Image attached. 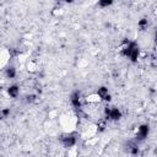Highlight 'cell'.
Instances as JSON below:
<instances>
[{"mask_svg":"<svg viewBox=\"0 0 157 157\" xmlns=\"http://www.w3.org/2000/svg\"><path fill=\"white\" fill-rule=\"evenodd\" d=\"M70 101H71V104H72L75 108H81V105H82V102H83V99L81 98V94H80V92H74V93L71 94V98H70Z\"/></svg>","mask_w":157,"mask_h":157,"instance_id":"3957f363","label":"cell"},{"mask_svg":"<svg viewBox=\"0 0 157 157\" xmlns=\"http://www.w3.org/2000/svg\"><path fill=\"white\" fill-rule=\"evenodd\" d=\"M7 93H9L10 97L15 98V97L18 96V93H20V88H18L17 86H15V85H13V86H10L9 90H7Z\"/></svg>","mask_w":157,"mask_h":157,"instance_id":"52a82bcc","label":"cell"},{"mask_svg":"<svg viewBox=\"0 0 157 157\" xmlns=\"http://www.w3.org/2000/svg\"><path fill=\"white\" fill-rule=\"evenodd\" d=\"M147 20L146 18H141L140 21H139V27L141 28V29H145V28H147Z\"/></svg>","mask_w":157,"mask_h":157,"instance_id":"9c48e42d","label":"cell"},{"mask_svg":"<svg viewBox=\"0 0 157 157\" xmlns=\"http://www.w3.org/2000/svg\"><path fill=\"white\" fill-rule=\"evenodd\" d=\"M110 4H112V1H110V0H103V1H99V6H102V7L109 6Z\"/></svg>","mask_w":157,"mask_h":157,"instance_id":"8fae6325","label":"cell"},{"mask_svg":"<svg viewBox=\"0 0 157 157\" xmlns=\"http://www.w3.org/2000/svg\"><path fill=\"white\" fill-rule=\"evenodd\" d=\"M61 142H63V145H64L65 147L70 148V147H74V146H75V144H76V137H75L74 135L69 134V135H65L64 137H61Z\"/></svg>","mask_w":157,"mask_h":157,"instance_id":"7a4b0ae2","label":"cell"},{"mask_svg":"<svg viewBox=\"0 0 157 157\" xmlns=\"http://www.w3.org/2000/svg\"><path fill=\"white\" fill-rule=\"evenodd\" d=\"M37 101V96L36 94H29V96H27V102L28 103H33V102H36Z\"/></svg>","mask_w":157,"mask_h":157,"instance_id":"30bf717a","label":"cell"},{"mask_svg":"<svg viewBox=\"0 0 157 157\" xmlns=\"http://www.w3.org/2000/svg\"><path fill=\"white\" fill-rule=\"evenodd\" d=\"M6 76L10 77V78H13L16 76V70H15L13 66H10V67L6 69Z\"/></svg>","mask_w":157,"mask_h":157,"instance_id":"ba28073f","label":"cell"},{"mask_svg":"<svg viewBox=\"0 0 157 157\" xmlns=\"http://www.w3.org/2000/svg\"><path fill=\"white\" fill-rule=\"evenodd\" d=\"M9 114H10V109H2L1 110V115L2 117H7Z\"/></svg>","mask_w":157,"mask_h":157,"instance_id":"7c38bea8","label":"cell"},{"mask_svg":"<svg viewBox=\"0 0 157 157\" xmlns=\"http://www.w3.org/2000/svg\"><path fill=\"white\" fill-rule=\"evenodd\" d=\"M10 58H11V54H10V52L7 49L0 50V67H4L9 63Z\"/></svg>","mask_w":157,"mask_h":157,"instance_id":"277c9868","label":"cell"},{"mask_svg":"<svg viewBox=\"0 0 157 157\" xmlns=\"http://www.w3.org/2000/svg\"><path fill=\"white\" fill-rule=\"evenodd\" d=\"M97 94L99 96L101 99H104V101H110V94L108 93V88L107 87H99L98 91H97Z\"/></svg>","mask_w":157,"mask_h":157,"instance_id":"5b68a950","label":"cell"},{"mask_svg":"<svg viewBox=\"0 0 157 157\" xmlns=\"http://www.w3.org/2000/svg\"><path fill=\"white\" fill-rule=\"evenodd\" d=\"M104 112H105L107 118H109V119L118 120V119L121 118V113H120V110H119L118 108H114V107H105Z\"/></svg>","mask_w":157,"mask_h":157,"instance_id":"6da1fadb","label":"cell"},{"mask_svg":"<svg viewBox=\"0 0 157 157\" xmlns=\"http://www.w3.org/2000/svg\"><path fill=\"white\" fill-rule=\"evenodd\" d=\"M147 134H148V126L147 125H141L139 128V131H137L136 137L137 139H145L147 136Z\"/></svg>","mask_w":157,"mask_h":157,"instance_id":"8992f818","label":"cell"}]
</instances>
